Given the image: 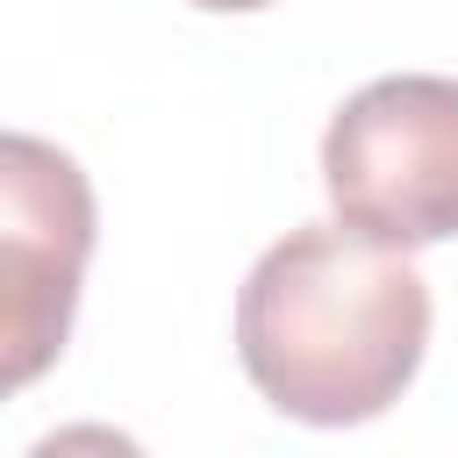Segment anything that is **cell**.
Here are the masks:
<instances>
[{"mask_svg": "<svg viewBox=\"0 0 458 458\" xmlns=\"http://www.w3.org/2000/svg\"><path fill=\"white\" fill-rule=\"evenodd\" d=\"M429 351V286L408 250L351 229H286L236 293V358L250 386L315 429L372 422Z\"/></svg>", "mask_w": 458, "mask_h": 458, "instance_id": "1", "label": "cell"}, {"mask_svg": "<svg viewBox=\"0 0 458 458\" xmlns=\"http://www.w3.org/2000/svg\"><path fill=\"white\" fill-rule=\"evenodd\" d=\"M186 7H208V14H258V7H272V0H186Z\"/></svg>", "mask_w": 458, "mask_h": 458, "instance_id": "4", "label": "cell"}, {"mask_svg": "<svg viewBox=\"0 0 458 458\" xmlns=\"http://www.w3.org/2000/svg\"><path fill=\"white\" fill-rule=\"evenodd\" d=\"M322 186L336 222L429 250L458 236V79L394 72L358 86L322 129Z\"/></svg>", "mask_w": 458, "mask_h": 458, "instance_id": "2", "label": "cell"}, {"mask_svg": "<svg viewBox=\"0 0 458 458\" xmlns=\"http://www.w3.org/2000/svg\"><path fill=\"white\" fill-rule=\"evenodd\" d=\"M93 258V186L72 150L14 129L0 143V344L7 386H29L72 336Z\"/></svg>", "mask_w": 458, "mask_h": 458, "instance_id": "3", "label": "cell"}]
</instances>
